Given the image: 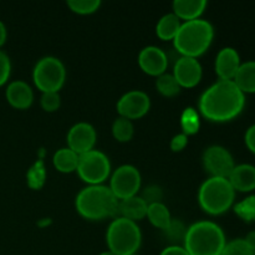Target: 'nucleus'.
Segmentation results:
<instances>
[{
	"instance_id": "nucleus-17",
	"label": "nucleus",
	"mask_w": 255,
	"mask_h": 255,
	"mask_svg": "<svg viewBox=\"0 0 255 255\" xmlns=\"http://www.w3.org/2000/svg\"><path fill=\"white\" fill-rule=\"evenodd\" d=\"M229 183L234 191L252 192L255 189V167L252 164H238L233 168L228 177Z\"/></svg>"
},
{
	"instance_id": "nucleus-32",
	"label": "nucleus",
	"mask_w": 255,
	"mask_h": 255,
	"mask_svg": "<svg viewBox=\"0 0 255 255\" xmlns=\"http://www.w3.org/2000/svg\"><path fill=\"white\" fill-rule=\"evenodd\" d=\"M40 104L44 111L55 112L61 106V99L59 92H44L40 99Z\"/></svg>"
},
{
	"instance_id": "nucleus-12",
	"label": "nucleus",
	"mask_w": 255,
	"mask_h": 255,
	"mask_svg": "<svg viewBox=\"0 0 255 255\" xmlns=\"http://www.w3.org/2000/svg\"><path fill=\"white\" fill-rule=\"evenodd\" d=\"M66 141L67 148L81 156L95 149L94 147L97 141L96 129L87 122H79L70 128Z\"/></svg>"
},
{
	"instance_id": "nucleus-30",
	"label": "nucleus",
	"mask_w": 255,
	"mask_h": 255,
	"mask_svg": "<svg viewBox=\"0 0 255 255\" xmlns=\"http://www.w3.org/2000/svg\"><path fill=\"white\" fill-rule=\"evenodd\" d=\"M237 216L246 222L255 221V196H251L244 201L239 202L234 207Z\"/></svg>"
},
{
	"instance_id": "nucleus-14",
	"label": "nucleus",
	"mask_w": 255,
	"mask_h": 255,
	"mask_svg": "<svg viewBox=\"0 0 255 255\" xmlns=\"http://www.w3.org/2000/svg\"><path fill=\"white\" fill-rule=\"evenodd\" d=\"M138 65L144 74L149 76H161L168 67L166 52L157 46H147L138 54Z\"/></svg>"
},
{
	"instance_id": "nucleus-15",
	"label": "nucleus",
	"mask_w": 255,
	"mask_h": 255,
	"mask_svg": "<svg viewBox=\"0 0 255 255\" xmlns=\"http://www.w3.org/2000/svg\"><path fill=\"white\" fill-rule=\"evenodd\" d=\"M241 57L233 47H224L216 57V74L219 80L233 81L241 67Z\"/></svg>"
},
{
	"instance_id": "nucleus-22",
	"label": "nucleus",
	"mask_w": 255,
	"mask_h": 255,
	"mask_svg": "<svg viewBox=\"0 0 255 255\" xmlns=\"http://www.w3.org/2000/svg\"><path fill=\"white\" fill-rule=\"evenodd\" d=\"M182 22L173 12L163 15L156 25V34L163 41H173Z\"/></svg>"
},
{
	"instance_id": "nucleus-31",
	"label": "nucleus",
	"mask_w": 255,
	"mask_h": 255,
	"mask_svg": "<svg viewBox=\"0 0 255 255\" xmlns=\"http://www.w3.org/2000/svg\"><path fill=\"white\" fill-rule=\"evenodd\" d=\"M221 255H254V251L244 239H234L226 244Z\"/></svg>"
},
{
	"instance_id": "nucleus-33",
	"label": "nucleus",
	"mask_w": 255,
	"mask_h": 255,
	"mask_svg": "<svg viewBox=\"0 0 255 255\" xmlns=\"http://www.w3.org/2000/svg\"><path fill=\"white\" fill-rule=\"evenodd\" d=\"M141 198L147 203V206L153 203H161L162 198H163V191L159 186L156 184H151V186L146 187L142 192Z\"/></svg>"
},
{
	"instance_id": "nucleus-3",
	"label": "nucleus",
	"mask_w": 255,
	"mask_h": 255,
	"mask_svg": "<svg viewBox=\"0 0 255 255\" xmlns=\"http://www.w3.org/2000/svg\"><path fill=\"white\" fill-rule=\"evenodd\" d=\"M214 27L208 20L197 19L184 21L173 39V46L181 56L197 59L211 46Z\"/></svg>"
},
{
	"instance_id": "nucleus-37",
	"label": "nucleus",
	"mask_w": 255,
	"mask_h": 255,
	"mask_svg": "<svg viewBox=\"0 0 255 255\" xmlns=\"http://www.w3.org/2000/svg\"><path fill=\"white\" fill-rule=\"evenodd\" d=\"M159 255H189L183 246H169L164 248Z\"/></svg>"
},
{
	"instance_id": "nucleus-20",
	"label": "nucleus",
	"mask_w": 255,
	"mask_h": 255,
	"mask_svg": "<svg viewBox=\"0 0 255 255\" xmlns=\"http://www.w3.org/2000/svg\"><path fill=\"white\" fill-rule=\"evenodd\" d=\"M233 81L244 95L255 94V61L243 62Z\"/></svg>"
},
{
	"instance_id": "nucleus-28",
	"label": "nucleus",
	"mask_w": 255,
	"mask_h": 255,
	"mask_svg": "<svg viewBox=\"0 0 255 255\" xmlns=\"http://www.w3.org/2000/svg\"><path fill=\"white\" fill-rule=\"evenodd\" d=\"M199 116L198 112L192 107H188L183 111L181 117V127L182 133L186 136H191V134H196L199 129Z\"/></svg>"
},
{
	"instance_id": "nucleus-23",
	"label": "nucleus",
	"mask_w": 255,
	"mask_h": 255,
	"mask_svg": "<svg viewBox=\"0 0 255 255\" xmlns=\"http://www.w3.org/2000/svg\"><path fill=\"white\" fill-rule=\"evenodd\" d=\"M147 218L151 222L152 226H154L156 228L164 231L167 227L169 226L172 221L171 213H169L167 206H164L163 203H153L149 204L148 208H147Z\"/></svg>"
},
{
	"instance_id": "nucleus-27",
	"label": "nucleus",
	"mask_w": 255,
	"mask_h": 255,
	"mask_svg": "<svg viewBox=\"0 0 255 255\" xmlns=\"http://www.w3.org/2000/svg\"><path fill=\"white\" fill-rule=\"evenodd\" d=\"M187 229L188 228L184 226L183 222L179 219H172L169 226L163 231V234L171 246H181L186 238Z\"/></svg>"
},
{
	"instance_id": "nucleus-19",
	"label": "nucleus",
	"mask_w": 255,
	"mask_h": 255,
	"mask_svg": "<svg viewBox=\"0 0 255 255\" xmlns=\"http://www.w3.org/2000/svg\"><path fill=\"white\" fill-rule=\"evenodd\" d=\"M146 202L141 197H131V198L122 199L119 204V217L129 219L132 222L142 221L147 216Z\"/></svg>"
},
{
	"instance_id": "nucleus-6",
	"label": "nucleus",
	"mask_w": 255,
	"mask_h": 255,
	"mask_svg": "<svg viewBox=\"0 0 255 255\" xmlns=\"http://www.w3.org/2000/svg\"><path fill=\"white\" fill-rule=\"evenodd\" d=\"M109 251L115 255L136 254L142 243V234L136 222L117 217L109 226L106 233Z\"/></svg>"
},
{
	"instance_id": "nucleus-21",
	"label": "nucleus",
	"mask_w": 255,
	"mask_h": 255,
	"mask_svg": "<svg viewBox=\"0 0 255 255\" xmlns=\"http://www.w3.org/2000/svg\"><path fill=\"white\" fill-rule=\"evenodd\" d=\"M79 154L75 153L70 148H60L55 152L52 157L54 167L61 173H71L77 169L79 164Z\"/></svg>"
},
{
	"instance_id": "nucleus-42",
	"label": "nucleus",
	"mask_w": 255,
	"mask_h": 255,
	"mask_svg": "<svg viewBox=\"0 0 255 255\" xmlns=\"http://www.w3.org/2000/svg\"><path fill=\"white\" fill-rule=\"evenodd\" d=\"M131 255H138V254H131Z\"/></svg>"
},
{
	"instance_id": "nucleus-40",
	"label": "nucleus",
	"mask_w": 255,
	"mask_h": 255,
	"mask_svg": "<svg viewBox=\"0 0 255 255\" xmlns=\"http://www.w3.org/2000/svg\"><path fill=\"white\" fill-rule=\"evenodd\" d=\"M51 223V219H42V221H40L39 223H37V226L39 227H41V228H44V227H46V226H49V224Z\"/></svg>"
},
{
	"instance_id": "nucleus-9",
	"label": "nucleus",
	"mask_w": 255,
	"mask_h": 255,
	"mask_svg": "<svg viewBox=\"0 0 255 255\" xmlns=\"http://www.w3.org/2000/svg\"><path fill=\"white\" fill-rule=\"evenodd\" d=\"M141 173L131 164L120 166L112 173L110 179V189L119 201L137 196L141 188Z\"/></svg>"
},
{
	"instance_id": "nucleus-24",
	"label": "nucleus",
	"mask_w": 255,
	"mask_h": 255,
	"mask_svg": "<svg viewBox=\"0 0 255 255\" xmlns=\"http://www.w3.org/2000/svg\"><path fill=\"white\" fill-rule=\"evenodd\" d=\"M26 182L29 188L39 191L44 187L46 182V169H45L44 159H37L29 168L26 173Z\"/></svg>"
},
{
	"instance_id": "nucleus-43",
	"label": "nucleus",
	"mask_w": 255,
	"mask_h": 255,
	"mask_svg": "<svg viewBox=\"0 0 255 255\" xmlns=\"http://www.w3.org/2000/svg\"><path fill=\"white\" fill-rule=\"evenodd\" d=\"M254 255H255V251H254Z\"/></svg>"
},
{
	"instance_id": "nucleus-11",
	"label": "nucleus",
	"mask_w": 255,
	"mask_h": 255,
	"mask_svg": "<svg viewBox=\"0 0 255 255\" xmlns=\"http://www.w3.org/2000/svg\"><path fill=\"white\" fill-rule=\"evenodd\" d=\"M151 107V100L148 95L139 90H132L125 94L117 102V112L120 117L127 120H138L143 117Z\"/></svg>"
},
{
	"instance_id": "nucleus-38",
	"label": "nucleus",
	"mask_w": 255,
	"mask_h": 255,
	"mask_svg": "<svg viewBox=\"0 0 255 255\" xmlns=\"http://www.w3.org/2000/svg\"><path fill=\"white\" fill-rule=\"evenodd\" d=\"M6 27H5V25L2 24V21L0 20V47L2 46V45L5 44V41H6Z\"/></svg>"
},
{
	"instance_id": "nucleus-25",
	"label": "nucleus",
	"mask_w": 255,
	"mask_h": 255,
	"mask_svg": "<svg viewBox=\"0 0 255 255\" xmlns=\"http://www.w3.org/2000/svg\"><path fill=\"white\" fill-rule=\"evenodd\" d=\"M156 89L164 97H174L181 91V86L176 81L173 75L167 74V72L157 77Z\"/></svg>"
},
{
	"instance_id": "nucleus-16",
	"label": "nucleus",
	"mask_w": 255,
	"mask_h": 255,
	"mask_svg": "<svg viewBox=\"0 0 255 255\" xmlns=\"http://www.w3.org/2000/svg\"><path fill=\"white\" fill-rule=\"evenodd\" d=\"M5 95L10 106L16 110H27L34 101V92L31 87L21 80L10 82Z\"/></svg>"
},
{
	"instance_id": "nucleus-7",
	"label": "nucleus",
	"mask_w": 255,
	"mask_h": 255,
	"mask_svg": "<svg viewBox=\"0 0 255 255\" xmlns=\"http://www.w3.org/2000/svg\"><path fill=\"white\" fill-rule=\"evenodd\" d=\"M32 80L37 90L44 92H59L66 80V70L61 60L54 56L42 57L35 65Z\"/></svg>"
},
{
	"instance_id": "nucleus-18",
	"label": "nucleus",
	"mask_w": 255,
	"mask_h": 255,
	"mask_svg": "<svg viewBox=\"0 0 255 255\" xmlns=\"http://www.w3.org/2000/svg\"><path fill=\"white\" fill-rule=\"evenodd\" d=\"M206 0H174L172 7L173 14L179 20L184 21H192V20L201 19L207 7Z\"/></svg>"
},
{
	"instance_id": "nucleus-29",
	"label": "nucleus",
	"mask_w": 255,
	"mask_h": 255,
	"mask_svg": "<svg viewBox=\"0 0 255 255\" xmlns=\"http://www.w3.org/2000/svg\"><path fill=\"white\" fill-rule=\"evenodd\" d=\"M66 4L72 12L80 15L94 14L101 6L100 0H69Z\"/></svg>"
},
{
	"instance_id": "nucleus-8",
	"label": "nucleus",
	"mask_w": 255,
	"mask_h": 255,
	"mask_svg": "<svg viewBox=\"0 0 255 255\" xmlns=\"http://www.w3.org/2000/svg\"><path fill=\"white\" fill-rule=\"evenodd\" d=\"M77 174L90 186L102 184L111 173V163L104 152L92 149L79 157Z\"/></svg>"
},
{
	"instance_id": "nucleus-26",
	"label": "nucleus",
	"mask_w": 255,
	"mask_h": 255,
	"mask_svg": "<svg viewBox=\"0 0 255 255\" xmlns=\"http://www.w3.org/2000/svg\"><path fill=\"white\" fill-rule=\"evenodd\" d=\"M134 133V127L132 121L125 119V117H119L112 124V134L115 139L119 142H128L131 141Z\"/></svg>"
},
{
	"instance_id": "nucleus-4",
	"label": "nucleus",
	"mask_w": 255,
	"mask_h": 255,
	"mask_svg": "<svg viewBox=\"0 0 255 255\" xmlns=\"http://www.w3.org/2000/svg\"><path fill=\"white\" fill-rule=\"evenodd\" d=\"M226 244V236L218 224L201 221L188 227L183 248L189 255H221Z\"/></svg>"
},
{
	"instance_id": "nucleus-36",
	"label": "nucleus",
	"mask_w": 255,
	"mask_h": 255,
	"mask_svg": "<svg viewBox=\"0 0 255 255\" xmlns=\"http://www.w3.org/2000/svg\"><path fill=\"white\" fill-rule=\"evenodd\" d=\"M244 139H246V144L247 147H248L249 151L255 154V125H253V126H251L247 129Z\"/></svg>"
},
{
	"instance_id": "nucleus-1",
	"label": "nucleus",
	"mask_w": 255,
	"mask_h": 255,
	"mask_svg": "<svg viewBox=\"0 0 255 255\" xmlns=\"http://www.w3.org/2000/svg\"><path fill=\"white\" fill-rule=\"evenodd\" d=\"M246 106V95L234 81L218 80L199 97L202 116L212 122H228L238 117Z\"/></svg>"
},
{
	"instance_id": "nucleus-13",
	"label": "nucleus",
	"mask_w": 255,
	"mask_h": 255,
	"mask_svg": "<svg viewBox=\"0 0 255 255\" xmlns=\"http://www.w3.org/2000/svg\"><path fill=\"white\" fill-rule=\"evenodd\" d=\"M172 75L174 76L176 81L178 82L179 86L192 89V87L197 86L201 82L203 70H202L201 64L197 59L181 56L174 62Z\"/></svg>"
},
{
	"instance_id": "nucleus-5",
	"label": "nucleus",
	"mask_w": 255,
	"mask_h": 255,
	"mask_svg": "<svg viewBox=\"0 0 255 255\" xmlns=\"http://www.w3.org/2000/svg\"><path fill=\"white\" fill-rule=\"evenodd\" d=\"M236 191L228 178L209 177L202 183L198 191V202L201 208L211 216L226 213L233 206Z\"/></svg>"
},
{
	"instance_id": "nucleus-39",
	"label": "nucleus",
	"mask_w": 255,
	"mask_h": 255,
	"mask_svg": "<svg viewBox=\"0 0 255 255\" xmlns=\"http://www.w3.org/2000/svg\"><path fill=\"white\" fill-rule=\"evenodd\" d=\"M244 241L247 242V244H248L253 251H255V232H251V233H248V236L244 238Z\"/></svg>"
},
{
	"instance_id": "nucleus-10",
	"label": "nucleus",
	"mask_w": 255,
	"mask_h": 255,
	"mask_svg": "<svg viewBox=\"0 0 255 255\" xmlns=\"http://www.w3.org/2000/svg\"><path fill=\"white\" fill-rule=\"evenodd\" d=\"M203 166L211 177L228 178L236 167L231 152L222 146H211L203 153Z\"/></svg>"
},
{
	"instance_id": "nucleus-34",
	"label": "nucleus",
	"mask_w": 255,
	"mask_h": 255,
	"mask_svg": "<svg viewBox=\"0 0 255 255\" xmlns=\"http://www.w3.org/2000/svg\"><path fill=\"white\" fill-rule=\"evenodd\" d=\"M10 72H11V64L10 59L2 50H0V86L9 80Z\"/></svg>"
},
{
	"instance_id": "nucleus-41",
	"label": "nucleus",
	"mask_w": 255,
	"mask_h": 255,
	"mask_svg": "<svg viewBox=\"0 0 255 255\" xmlns=\"http://www.w3.org/2000/svg\"><path fill=\"white\" fill-rule=\"evenodd\" d=\"M100 255H115V254L111 253V252H110V251H107V252H104V253H101Z\"/></svg>"
},
{
	"instance_id": "nucleus-35",
	"label": "nucleus",
	"mask_w": 255,
	"mask_h": 255,
	"mask_svg": "<svg viewBox=\"0 0 255 255\" xmlns=\"http://www.w3.org/2000/svg\"><path fill=\"white\" fill-rule=\"evenodd\" d=\"M187 144H188V136L184 133L176 134L171 141V149L173 152H181L186 148Z\"/></svg>"
},
{
	"instance_id": "nucleus-2",
	"label": "nucleus",
	"mask_w": 255,
	"mask_h": 255,
	"mask_svg": "<svg viewBox=\"0 0 255 255\" xmlns=\"http://www.w3.org/2000/svg\"><path fill=\"white\" fill-rule=\"evenodd\" d=\"M120 201L110 187L89 186L81 189L75 199L76 211L82 218L89 221H102L105 218L119 217Z\"/></svg>"
}]
</instances>
